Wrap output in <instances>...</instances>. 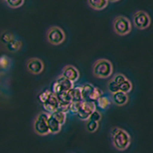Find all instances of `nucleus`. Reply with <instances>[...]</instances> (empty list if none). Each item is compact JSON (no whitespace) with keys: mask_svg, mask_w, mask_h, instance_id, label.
<instances>
[{"mask_svg":"<svg viewBox=\"0 0 153 153\" xmlns=\"http://www.w3.org/2000/svg\"><path fill=\"white\" fill-rule=\"evenodd\" d=\"M112 145L116 149L123 151L129 147L131 143V138L129 133L123 128H120L118 132L112 137Z\"/></svg>","mask_w":153,"mask_h":153,"instance_id":"nucleus-2","label":"nucleus"},{"mask_svg":"<svg viewBox=\"0 0 153 153\" xmlns=\"http://www.w3.org/2000/svg\"><path fill=\"white\" fill-rule=\"evenodd\" d=\"M48 127H49V130L51 133L56 134L60 131L61 124L50 114L49 116H48Z\"/></svg>","mask_w":153,"mask_h":153,"instance_id":"nucleus-13","label":"nucleus"},{"mask_svg":"<svg viewBox=\"0 0 153 153\" xmlns=\"http://www.w3.org/2000/svg\"><path fill=\"white\" fill-rule=\"evenodd\" d=\"M115 83H116L117 85H121L124 80L126 79V76H124L123 74H120V73H118V74H116V75H114L113 76V78L111 79Z\"/></svg>","mask_w":153,"mask_h":153,"instance_id":"nucleus-23","label":"nucleus"},{"mask_svg":"<svg viewBox=\"0 0 153 153\" xmlns=\"http://www.w3.org/2000/svg\"><path fill=\"white\" fill-rule=\"evenodd\" d=\"M96 110V103L94 102H90V100H83L80 104V107L79 112L76 113L78 117L80 120H89V117L91 116L94 111Z\"/></svg>","mask_w":153,"mask_h":153,"instance_id":"nucleus-8","label":"nucleus"},{"mask_svg":"<svg viewBox=\"0 0 153 153\" xmlns=\"http://www.w3.org/2000/svg\"><path fill=\"white\" fill-rule=\"evenodd\" d=\"M110 103H111V100H110V99L107 96H104V95L102 96V97L97 100L98 106L102 110H106L110 106Z\"/></svg>","mask_w":153,"mask_h":153,"instance_id":"nucleus-17","label":"nucleus"},{"mask_svg":"<svg viewBox=\"0 0 153 153\" xmlns=\"http://www.w3.org/2000/svg\"><path fill=\"white\" fill-rule=\"evenodd\" d=\"M133 23L139 30H145L150 26L151 17L145 11H138L133 16Z\"/></svg>","mask_w":153,"mask_h":153,"instance_id":"nucleus-4","label":"nucleus"},{"mask_svg":"<svg viewBox=\"0 0 153 153\" xmlns=\"http://www.w3.org/2000/svg\"><path fill=\"white\" fill-rule=\"evenodd\" d=\"M62 76L67 79H69L70 81H72V82H75L79 78V72L75 66L67 65L64 67L63 72H62Z\"/></svg>","mask_w":153,"mask_h":153,"instance_id":"nucleus-10","label":"nucleus"},{"mask_svg":"<svg viewBox=\"0 0 153 153\" xmlns=\"http://www.w3.org/2000/svg\"><path fill=\"white\" fill-rule=\"evenodd\" d=\"M107 89H108V91L111 94H114V93L119 92V91H120L119 85H117L116 83H115L112 79H110L108 81V83H107Z\"/></svg>","mask_w":153,"mask_h":153,"instance_id":"nucleus-24","label":"nucleus"},{"mask_svg":"<svg viewBox=\"0 0 153 153\" xmlns=\"http://www.w3.org/2000/svg\"><path fill=\"white\" fill-rule=\"evenodd\" d=\"M80 88H81V95H82L83 100H89L90 96L92 95L95 89V86L91 83H84Z\"/></svg>","mask_w":153,"mask_h":153,"instance_id":"nucleus-15","label":"nucleus"},{"mask_svg":"<svg viewBox=\"0 0 153 153\" xmlns=\"http://www.w3.org/2000/svg\"><path fill=\"white\" fill-rule=\"evenodd\" d=\"M52 94V92L51 91H44V92H42V93H40L39 95H38V100L41 102V103H44L46 100H47V99L49 98V96Z\"/></svg>","mask_w":153,"mask_h":153,"instance_id":"nucleus-25","label":"nucleus"},{"mask_svg":"<svg viewBox=\"0 0 153 153\" xmlns=\"http://www.w3.org/2000/svg\"><path fill=\"white\" fill-rule=\"evenodd\" d=\"M70 98L72 102H83L82 95H81V88L80 87H74L70 91Z\"/></svg>","mask_w":153,"mask_h":153,"instance_id":"nucleus-14","label":"nucleus"},{"mask_svg":"<svg viewBox=\"0 0 153 153\" xmlns=\"http://www.w3.org/2000/svg\"><path fill=\"white\" fill-rule=\"evenodd\" d=\"M53 117H54L57 122H59L61 126L65 123L66 121V113H63L61 111H59V110H56V111H55L54 113L51 114Z\"/></svg>","mask_w":153,"mask_h":153,"instance_id":"nucleus-19","label":"nucleus"},{"mask_svg":"<svg viewBox=\"0 0 153 153\" xmlns=\"http://www.w3.org/2000/svg\"><path fill=\"white\" fill-rule=\"evenodd\" d=\"M108 3L109 2L107 0H89L88 1L89 6L93 10H97V11H100V10L106 8Z\"/></svg>","mask_w":153,"mask_h":153,"instance_id":"nucleus-16","label":"nucleus"},{"mask_svg":"<svg viewBox=\"0 0 153 153\" xmlns=\"http://www.w3.org/2000/svg\"><path fill=\"white\" fill-rule=\"evenodd\" d=\"M100 119H102V114H100L97 109H96L95 111L91 114V116L89 117L90 121H93V122H96V123H99L100 121Z\"/></svg>","mask_w":153,"mask_h":153,"instance_id":"nucleus-26","label":"nucleus"},{"mask_svg":"<svg viewBox=\"0 0 153 153\" xmlns=\"http://www.w3.org/2000/svg\"><path fill=\"white\" fill-rule=\"evenodd\" d=\"M48 41L54 45H59L62 43L65 39V33L62 29L59 27H52L49 29L47 33Z\"/></svg>","mask_w":153,"mask_h":153,"instance_id":"nucleus-7","label":"nucleus"},{"mask_svg":"<svg viewBox=\"0 0 153 153\" xmlns=\"http://www.w3.org/2000/svg\"><path fill=\"white\" fill-rule=\"evenodd\" d=\"M28 70L33 74H39L43 70V63L38 59H32L28 61Z\"/></svg>","mask_w":153,"mask_h":153,"instance_id":"nucleus-12","label":"nucleus"},{"mask_svg":"<svg viewBox=\"0 0 153 153\" xmlns=\"http://www.w3.org/2000/svg\"><path fill=\"white\" fill-rule=\"evenodd\" d=\"M98 127H99V123L90 121V120H88V121L86 122V129H87L88 132H91V133L95 132L98 129Z\"/></svg>","mask_w":153,"mask_h":153,"instance_id":"nucleus-21","label":"nucleus"},{"mask_svg":"<svg viewBox=\"0 0 153 153\" xmlns=\"http://www.w3.org/2000/svg\"><path fill=\"white\" fill-rule=\"evenodd\" d=\"M128 100H129L128 94L123 93L121 91L112 94V100H111L112 102L118 105V106H123V105H126L128 102Z\"/></svg>","mask_w":153,"mask_h":153,"instance_id":"nucleus-11","label":"nucleus"},{"mask_svg":"<svg viewBox=\"0 0 153 153\" xmlns=\"http://www.w3.org/2000/svg\"><path fill=\"white\" fill-rule=\"evenodd\" d=\"M9 63H10V61L7 56H3L2 57H0V66H1L2 68H6V67L9 65Z\"/></svg>","mask_w":153,"mask_h":153,"instance_id":"nucleus-30","label":"nucleus"},{"mask_svg":"<svg viewBox=\"0 0 153 153\" xmlns=\"http://www.w3.org/2000/svg\"><path fill=\"white\" fill-rule=\"evenodd\" d=\"M81 102H71L70 104V111L73 112V113H78L79 110V107H80V104Z\"/></svg>","mask_w":153,"mask_h":153,"instance_id":"nucleus-28","label":"nucleus"},{"mask_svg":"<svg viewBox=\"0 0 153 153\" xmlns=\"http://www.w3.org/2000/svg\"><path fill=\"white\" fill-rule=\"evenodd\" d=\"M113 30L119 36H126L132 30V24L128 18L120 16L114 18Z\"/></svg>","mask_w":153,"mask_h":153,"instance_id":"nucleus-3","label":"nucleus"},{"mask_svg":"<svg viewBox=\"0 0 153 153\" xmlns=\"http://www.w3.org/2000/svg\"><path fill=\"white\" fill-rule=\"evenodd\" d=\"M113 65L111 61L105 59H98L93 65V74L99 79H107L112 76Z\"/></svg>","mask_w":153,"mask_h":153,"instance_id":"nucleus-1","label":"nucleus"},{"mask_svg":"<svg viewBox=\"0 0 153 153\" xmlns=\"http://www.w3.org/2000/svg\"><path fill=\"white\" fill-rule=\"evenodd\" d=\"M13 39H14L13 36L12 35V33H3V36L1 37V40L4 43H6V44H8V43H10L12 40H13Z\"/></svg>","mask_w":153,"mask_h":153,"instance_id":"nucleus-27","label":"nucleus"},{"mask_svg":"<svg viewBox=\"0 0 153 153\" xmlns=\"http://www.w3.org/2000/svg\"><path fill=\"white\" fill-rule=\"evenodd\" d=\"M102 96H103L102 91L100 90V88H98V87H95L92 95L90 96L89 100H90V102H95V100H98L100 97H102Z\"/></svg>","mask_w":153,"mask_h":153,"instance_id":"nucleus-20","label":"nucleus"},{"mask_svg":"<svg viewBox=\"0 0 153 153\" xmlns=\"http://www.w3.org/2000/svg\"><path fill=\"white\" fill-rule=\"evenodd\" d=\"M23 3L24 2L22 1V0H16V1H12V0H8V1H7V4L10 5V6H11L12 8H18V7H20Z\"/></svg>","mask_w":153,"mask_h":153,"instance_id":"nucleus-29","label":"nucleus"},{"mask_svg":"<svg viewBox=\"0 0 153 153\" xmlns=\"http://www.w3.org/2000/svg\"><path fill=\"white\" fill-rule=\"evenodd\" d=\"M73 83L74 82L67 79L63 76H60L56 79V80L53 84V93L56 95L63 92H69L72 88H74Z\"/></svg>","mask_w":153,"mask_h":153,"instance_id":"nucleus-5","label":"nucleus"},{"mask_svg":"<svg viewBox=\"0 0 153 153\" xmlns=\"http://www.w3.org/2000/svg\"><path fill=\"white\" fill-rule=\"evenodd\" d=\"M120 88V91L123 93H126V94H128L130 91L132 90L133 88V85H132V82L128 79H126V80L123 81V82L119 86Z\"/></svg>","mask_w":153,"mask_h":153,"instance_id":"nucleus-18","label":"nucleus"},{"mask_svg":"<svg viewBox=\"0 0 153 153\" xmlns=\"http://www.w3.org/2000/svg\"><path fill=\"white\" fill-rule=\"evenodd\" d=\"M20 47H21V42L16 39L12 40L11 42L7 44V48L11 51H17Z\"/></svg>","mask_w":153,"mask_h":153,"instance_id":"nucleus-22","label":"nucleus"},{"mask_svg":"<svg viewBox=\"0 0 153 153\" xmlns=\"http://www.w3.org/2000/svg\"><path fill=\"white\" fill-rule=\"evenodd\" d=\"M48 116L49 115L46 113H40L36 119L33 128L39 135H47L48 133H50L49 127H48Z\"/></svg>","mask_w":153,"mask_h":153,"instance_id":"nucleus-6","label":"nucleus"},{"mask_svg":"<svg viewBox=\"0 0 153 153\" xmlns=\"http://www.w3.org/2000/svg\"><path fill=\"white\" fill-rule=\"evenodd\" d=\"M59 100H57L56 96L52 92V94L49 96V98L47 99V100L42 103L43 104V107L46 110L48 113H54L55 111H56L57 108H59Z\"/></svg>","mask_w":153,"mask_h":153,"instance_id":"nucleus-9","label":"nucleus"}]
</instances>
